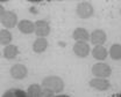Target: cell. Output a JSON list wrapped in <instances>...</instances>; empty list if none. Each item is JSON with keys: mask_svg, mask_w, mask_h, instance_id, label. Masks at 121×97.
Here are the masks:
<instances>
[{"mask_svg": "<svg viewBox=\"0 0 121 97\" xmlns=\"http://www.w3.org/2000/svg\"><path fill=\"white\" fill-rule=\"evenodd\" d=\"M90 86L92 88H94V89H98V90H107L109 87H111V84H109V82L105 79H99V78H95V79H93V80L90 81Z\"/></svg>", "mask_w": 121, "mask_h": 97, "instance_id": "cell-8", "label": "cell"}, {"mask_svg": "<svg viewBox=\"0 0 121 97\" xmlns=\"http://www.w3.org/2000/svg\"><path fill=\"white\" fill-rule=\"evenodd\" d=\"M54 97H70L68 95H57V96H54Z\"/></svg>", "mask_w": 121, "mask_h": 97, "instance_id": "cell-21", "label": "cell"}, {"mask_svg": "<svg viewBox=\"0 0 121 97\" xmlns=\"http://www.w3.org/2000/svg\"><path fill=\"white\" fill-rule=\"evenodd\" d=\"M92 54L95 59L98 60H104L106 57H107V50L101 45H95L94 48L92 50Z\"/></svg>", "mask_w": 121, "mask_h": 97, "instance_id": "cell-13", "label": "cell"}, {"mask_svg": "<svg viewBox=\"0 0 121 97\" xmlns=\"http://www.w3.org/2000/svg\"><path fill=\"white\" fill-rule=\"evenodd\" d=\"M4 13H5V8H4V7H2V6L0 5V16L2 15Z\"/></svg>", "mask_w": 121, "mask_h": 97, "instance_id": "cell-20", "label": "cell"}, {"mask_svg": "<svg viewBox=\"0 0 121 97\" xmlns=\"http://www.w3.org/2000/svg\"><path fill=\"white\" fill-rule=\"evenodd\" d=\"M11 75H12V78H14L16 80L26 78L27 76V68H26V66H23L21 64L14 65L11 68Z\"/></svg>", "mask_w": 121, "mask_h": 97, "instance_id": "cell-7", "label": "cell"}, {"mask_svg": "<svg viewBox=\"0 0 121 97\" xmlns=\"http://www.w3.org/2000/svg\"><path fill=\"white\" fill-rule=\"evenodd\" d=\"M40 97H54V93L48 90V89H41V94H40Z\"/></svg>", "mask_w": 121, "mask_h": 97, "instance_id": "cell-19", "label": "cell"}, {"mask_svg": "<svg viewBox=\"0 0 121 97\" xmlns=\"http://www.w3.org/2000/svg\"><path fill=\"white\" fill-rule=\"evenodd\" d=\"M73 52L76 53V56L80 58H85L90 53V46L85 42H77L73 46Z\"/></svg>", "mask_w": 121, "mask_h": 97, "instance_id": "cell-6", "label": "cell"}, {"mask_svg": "<svg viewBox=\"0 0 121 97\" xmlns=\"http://www.w3.org/2000/svg\"><path fill=\"white\" fill-rule=\"evenodd\" d=\"M109 54H111L112 59H114V60L121 59V45H118V44L113 45L109 50Z\"/></svg>", "mask_w": 121, "mask_h": 97, "instance_id": "cell-18", "label": "cell"}, {"mask_svg": "<svg viewBox=\"0 0 121 97\" xmlns=\"http://www.w3.org/2000/svg\"><path fill=\"white\" fill-rule=\"evenodd\" d=\"M2 97H28V96H27V93H25L23 90L17 89V88H13V89L7 90L2 95Z\"/></svg>", "mask_w": 121, "mask_h": 97, "instance_id": "cell-16", "label": "cell"}, {"mask_svg": "<svg viewBox=\"0 0 121 97\" xmlns=\"http://www.w3.org/2000/svg\"><path fill=\"white\" fill-rule=\"evenodd\" d=\"M17 28L23 34H31L35 30V24L29 20H22L17 23Z\"/></svg>", "mask_w": 121, "mask_h": 97, "instance_id": "cell-9", "label": "cell"}, {"mask_svg": "<svg viewBox=\"0 0 121 97\" xmlns=\"http://www.w3.org/2000/svg\"><path fill=\"white\" fill-rule=\"evenodd\" d=\"M11 42H12V34L7 29L0 30V44L7 46V45H9Z\"/></svg>", "mask_w": 121, "mask_h": 97, "instance_id": "cell-15", "label": "cell"}, {"mask_svg": "<svg viewBox=\"0 0 121 97\" xmlns=\"http://www.w3.org/2000/svg\"><path fill=\"white\" fill-rule=\"evenodd\" d=\"M41 94V87L39 84H31L28 88V91H27V96L28 97H40Z\"/></svg>", "mask_w": 121, "mask_h": 97, "instance_id": "cell-17", "label": "cell"}, {"mask_svg": "<svg viewBox=\"0 0 121 97\" xmlns=\"http://www.w3.org/2000/svg\"><path fill=\"white\" fill-rule=\"evenodd\" d=\"M118 97H121V93H120V94H119V95H118Z\"/></svg>", "mask_w": 121, "mask_h": 97, "instance_id": "cell-22", "label": "cell"}, {"mask_svg": "<svg viewBox=\"0 0 121 97\" xmlns=\"http://www.w3.org/2000/svg\"><path fill=\"white\" fill-rule=\"evenodd\" d=\"M106 41V34L103 30H94L91 35V42L94 45H101Z\"/></svg>", "mask_w": 121, "mask_h": 97, "instance_id": "cell-10", "label": "cell"}, {"mask_svg": "<svg viewBox=\"0 0 121 97\" xmlns=\"http://www.w3.org/2000/svg\"><path fill=\"white\" fill-rule=\"evenodd\" d=\"M72 37L75 38L77 42H85V43L90 38L87 30L84 29V28H77L75 31H73V34H72Z\"/></svg>", "mask_w": 121, "mask_h": 97, "instance_id": "cell-11", "label": "cell"}, {"mask_svg": "<svg viewBox=\"0 0 121 97\" xmlns=\"http://www.w3.org/2000/svg\"><path fill=\"white\" fill-rule=\"evenodd\" d=\"M17 54H19V50H17V46H15V45L9 44L4 50V57L7 59H14Z\"/></svg>", "mask_w": 121, "mask_h": 97, "instance_id": "cell-14", "label": "cell"}, {"mask_svg": "<svg viewBox=\"0 0 121 97\" xmlns=\"http://www.w3.org/2000/svg\"><path fill=\"white\" fill-rule=\"evenodd\" d=\"M47 46H48L47 39H45V38H42V37H39V38L34 42V44H33V50H34V52H36V53H42L43 51H45Z\"/></svg>", "mask_w": 121, "mask_h": 97, "instance_id": "cell-12", "label": "cell"}, {"mask_svg": "<svg viewBox=\"0 0 121 97\" xmlns=\"http://www.w3.org/2000/svg\"><path fill=\"white\" fill-rule=\"evenodd\" d=\"M42 88L52 93H60L64 89V82L58 76H48L42 81Z\"/></svg>", "mask_w": 121, "mask_h": 97, "instance_id": "cell-1", "label": "cell"}, {"mask_svg": "<svg viewBox=\"0 0 121 97\" xmlns=\"http://www.w3.org/2000/svg\"><path fill=\"white\" fill-rule=\"evenodd\" d=\"M0 21L4 24L5 28H14L17 24V16L15 15L13 12L9 11H5V13L0 16Z\"/></svg>", "mask_w": 121, "mask_h": 97, "instance_id": "cell-3", "label": "cell"}, {"mask_svg": "<svg viewBox=\"0 0 121 97\" xmlns=\"http://www.w3.org/2000/svg\"><path fill=\"white\" fill-rule=\"evenodd\" d=\"M34 24H35V30H34V32H35L39 37L44 38L45 36L49 35V32H50V27H49L48 22L42 21V20H39V21H36Z\"/></svg>", "mask_w": 121, "mask_h": 97, "instance_id": "cell-5", "label": "cell"}, {"mask_svg": "<svg viewBox=\"0 0 121 97\" xmlns=\"http://www.w3.org/2000/svg\"><path fill=\"white\" fill-rule=\"evenodd\" d=\"M77 14L82 19H89L93 14L92 5L89 4V2H85V1L78 4V6H77Z\"/></svg>", "mask_w": 121, "mask_h": 97, "instance_id": "cell-4", "label": "cell"}, {"mask_svg": "<svg viewBox=\"0 0 121 97\" xmlns=\"http://www.w3.org/2000/svg\"><path fill=\"white\" fill-rule=\"evenodd\" d=\"M92 73L94 76L99 78V79H104L111 75L112 71H111V67L107 64H103V63H99V64H95L92 67Z\"/></svg>", "mask_w": 121, "mask_h": 97, "instance_id": "cell-2", "label": "cell"}]
</instances>
